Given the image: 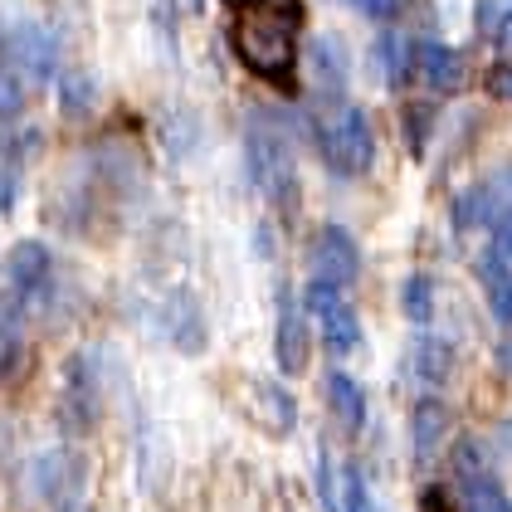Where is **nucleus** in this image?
Masks as SVG:
<instances>
[{
    "mask_svg": "<svg viewBox=\"0 0 512 512\" xmlns=\"http://www.w3.org/2000/svg\"><path fill=\"white\" fill-rule=\"evenodd\" d=\"M5 49H10L15 74L25 69V74H35V79H49V74H54V64H59V44H54V35H49V30H40V25H30V20L10 25Z\"/></svg>",
    "mask_w": 512,
    "mask_h": 512,
    "instance_id": "obj_8",
    "label": "nucleus"
},
{
    "mask_svg": "<svg viewBox=\"0 0 512 512\" xmlns=\"http://www.w3.org/2000/svg\"><path fill=\"white\" fill-rule=\"evenodd\" d=\"M478 283L488 293V313L498 317L503 327H512V264L498 249H483L478 254Z\"/></svg>",
    "mask_w": 512,
    "mask_h": 512,
    "instance_id": "obj_12",
    "label": "nucleus"
},
{
    "mask_svg": "<svg viewBox=\"0 0 512 512\" xmlns=\"http://www.w3.org/2000/svg\"><path fill=\"white\" fill-rule=\"evenodd\" d=\"M225 35L244 74L269 83L283 98L298 88L303 0H225Z\"/></svg>",
    "mask_w": 512,
    "mask_h": 512,
    "instance_id": "obj_1",
    "label": "nucleus"
},
{
    "mask_svg": "<svg viewBox=\"0 0 512 512\" xmlns=\"http://www.w3.org/2000/svg\"><path fill=\"white\" fill-rule=\"evenodd\" d=\"M93 103H98V83L88 79L83 69H64V74H59V108H64L69 118H83Z\"/></svg>",
    "mask_w": 512,
    "mask_h": 512,
    "instance_id": "obj_19",
    "label": "nucleus"
},
{
    "mask_svg": "<svg viewBox=\"0 0 512 512\" xmlns=\"http://www.w3.org/2000/svg\"><path fill=\"white\" fill-rule=\"evenodd\" d=\"M274 356H278V371H283V376H303V371H308V317H303V308H298L288 293H283V303H278Z\"/></svg>",
    "mask_w": 512,
    "mask_h": 512,
    "instance_id": "obj_9",
    "label": "nucleus"
},
{
    "mask_svg": "<svg viewBox=\"0 0 512 512\" xmlns=\"http://www.w3.org/2000/svg\"><path fill=\"white\" fill-rule=\"evenodd\" d=\"M244 161H249V181L259 186V196L274 210H298V166L288 152V137L269 122H249L244 132Z\"/></svg>",
    "mask_w": 512,
    "mask_h": 512,
    "instance_id": "obj_2",
    "label": "nucleus"
},
{
    "mask_svg": "<svg viewBox=\"0 0 512 512\" xmlns=\"http://www.w3.org/2000/svg\"><path fill=\"white\" fill-rule=\"evenodd\" d=\"M493 186H498V200L512 210V171H503V181H493Z\"/></svg>",
    "mask_w": 512,
    "mask_h": 512,
    "instance_id": "obj_29",
    "label": "nucleus"
},
{
    "mask_svg": "<svg viewBox=\"0 0 512 512\" xmlns=\"http://www.w3.org/2000/svg\"><path fill=\"white\" fill-rule=\"evenodd\" d=\"M332 303H342V288H332V283H322V278H313V283L303 288V308H308V313L322 317Z\"/></svg>",
    "mask_w": 512,
    "mask_h": 512,
    "instance_id": "obj_25",
    "label": "nucleus"
},
{
    "mask_svg": "<svg viewBox=\"0 0 512 512\" xmlns=\"http://www.w3.org/2000/svg\"><path fill=\"white\" fill-rule=\"evenodd\" d=\"M400 308H405V317H410L415 327H425L434 317V278H425V274L405 278V283H400Z\"/></svg>",
    "mask_w": 512,
    "mask_h": 512,
    "instance_id": "obj_20",
    "label": "nucleus"
},
{
    "mask_svg": "<svg viewBox=\"0 0 512 512\" xmlns=\"http://www.w3.org/2000/svg\"><path fill=\"white\" fill-rule=\"evenodd\" d=\"M327 405H332V415H337L347 430H361V425H366V391H361V381L347 376V371H327Z\"/></svg>",
    "mask_w": 512,
    "mask_h": 512,
    "instance_id": "obj_14",
    "label": "nucleus"
},
{
    "mask_svg": "<svg viewBox=\"0 0 512 512\" xmlns=\"http://www.w3.org/2000/svg\"><path fill=\"white\" fill-rule=\"evenodd\" d=\"M317 503L322 512H342V478L332 473L327 459H317Z\"/></svg>",
    "mask_w": 512,
    "mask_h": 512,
    "instance_id": "obj_22",
    "label": "nucleus"
},
{
    "mask_svg": "<svg viewBox=\"0 0 512 512\" xmlns=\"http://www.w3.org/2000/svg\"><path fill=\"white\" fill-rule=\"evenodd\" d=\"M166 308H171V342H176L181 352L196 356L200 347H205V317H200V308L191 303V293H176Z\"/></svg>",
    "mask_w": 512,
    "mask_h": 512,
    "instance_id": "obj_16",
    "label": "nucleus"
},
{
    "mask_svg": "<svg viewBox=\"0 0 512 512\" xmlns=\"http://www.w3.org/2000/svg\"><path fill=\"white\" fill-rule=\"evenodd\" d=\"M25 108V88H20V74L0 64V118H15Z\"/></svg>",
    "mask_w": 512,
    "mask_h": 512,
    "instance_id": "obj_23",
    "label": "nucleus"
},
{
    "mask_svg": "<svg viewBox=\"0 0 512 512\" xmlns=\"http://www.w3.org/2000/svg\"><path fill=\"white\" fill-rule=\"evenodd\" d=\"M488 249H498L512 264V210H498L493 215V230H488Z\"/></svg>",
    "mask_w": 512,
    "mask_h": 512,
    "instance_id": "obj_26",
    "label": "nucleus"
},
{
    "mask_svg": "<svg viewBox=\"0 0 512 512\" xmlns=\"http://www.w3.org/2000/svg\"><path fill=\"white\" fill-rule=\"evenodd\" d=\"M356 5H361L371 20H395V15L405 10V0H356Z\"/></svg>",
    "mask_w": 512,
    "mask_h": 512,
    "instance_id": "obj_27",
    "label": "nucleus"
},
{
    "mask_svg": "<svg viewBox=\"0 0 512 512\" xmlns=\"http://www.w3.org/2000/svg\"><path fill=\"white\" fill-rule=\"evenodd\" d=\"M59 420L69 434H88L98 425V376L88 371V356L69 361V376H64V395H59Z\"/></svg>",
    "mask_w": 512,
    "mask_h": 512,
    "instance_id": "obj_7",
    "label": "nucleus"
},
{
    "mask_svg": "<svg viewBox=\"0 0 512 512\" xmlns=\"http://www.w3.org/2000/svg\"><path fill=\"white\" fill-rule=\"evenodd\" d=\"M449 366H454L449 342L434 337V332H420L415 347H410V381H420L425 391H430V386H444V381H449Z\"/></svg>",
    "mask_w": 512,
    "mask_h": 512,
    "instance_id": "obj_13",
    "label": "nucleus"
},
{
    "mask_svg": "<svg viewBox=\"0 0 512 512\" xmlns=\"http://www.w3.org/2000/svg\"><path fill=\"white\" fill-rule=\"evenodd\" d=\"M498 366L512 376V337H503V347H498Z\"/></svg>",
    "mask_w": 512,
    "mask_h": 512,
    "instance_id": "obj_30",
    "label": "nucleus"
},
{
    "mask_svg": "<svg viewBox=\"0 0 512 512\" xmlns=\"http://www.w3.org/2000/svg\"><path fill=\"white\" fill-rule=\"evenodd\" d=\"M444 439H449V410H444L434 395H425V400L410 410V449H415V464H430Z\"/></svg>",
    "mask_w": 512,
    "mask_h": 512,
    "instance_id": "obj_11",
    "label": "nucleus"
},
{
    "mask_svg": "<svg viewBox=\"0 0 512 512\" xmlns=\"http://www.w3.org/2000/svg\"><path fill=\"white\" fill-rule=\"evenodd\" d=\"M420 74L430 79L434 93H454L464 83V54L449 44H425L420 49Z\"/></svg>",
    "mask_w": 512,
    "mask_h": 512,
    "instance_id": "obj_15",
    "label": "nucleus"
},
{
    "mask_svg": "<svg viewBox=\"0 0 512 512\" xmlns=\"http://www.w3.org/2000/svg\"><path fill=\"white\" fill-rule=\"evenodd\" d=\"M322 342L337 356L356 352V347H361V317H356L347 303H332V308L322 313Z\"/></svg>",
    "mask_w": 512,
    "mask_h": 512,
    "instance_id": "obj_18",
    "label": "nucleus"
},
{
    "mask_svg": "<svg viewBox=\"0 0 512 512\" xmlns=\"http://www.w3.org/2000/svg\"><path fill=\"white\" fill-rule=\"evenodd\" d=\"M503 444H508V449H512V420H508V425H503Z\"/></svg>",
    "mask_w": 512,
    "mask_h": 512,
    "instance_id": "obj_31",
    "label": "nucleus"
},
{
    "mask_svg": "<svg viewBox=\"0 0 512 512\" xmlns=\"http://www.w3.org/2000/svg\"><path fill=\"white\" fill-rule=\"evenodd\" d=\"M317 147H322V161H327L337 176H366L371 161H376L371 118H366L356 103H342V98H337V108L317 127Z\"/></svg>",
    "mask_w": 512,
    "mask_h": 512,
    "instance_id": "obj_3",
    "label": "nucleus"
},
{
    "mask_svg": "<svg viewBox=\"0 0 512 512\" xmlns=\"http://www.w3.org/2000/svg\"><path fill=\"white\" fill-rule=\"evenodd\" d=\"M488 88H493L498 98H512V64H498L493 79H488Z\"/></svg>",
    "mask_w": 512,
    "mask_h": 512,
    "instance_id": "obj_28",
    "label": "nucleus"
},
{
    "mask_svg": "<svg viewBox=\"0 0 512 512\" xmlns=\"http://www.w3.org/2000/svg\"><path fill=\"white\" fill-rule=\"evenodd\" d=\"M425 132H430V103H410V113H405V147L425 152Z\"/></svg>",
    "mask_w": 512,
    "mask_h": 512,
    "instance_id": "obj_24",
    "label": "nucleus"
},
{
    "mask_svg": "<svg viewBox=\"0 0 512 512\" xmlns=\"http://www.w3.org/2000/svg\"><path fill=\"white\" fill-rule=\"evenodd\" d=\"M35 488L49 503V512H79L83 488H88V464L79 449H49L35 464Z\"/></svg>",
    "mask_w": 512,
    "mask_h": 512,
    "instance_id": "obj_4",
    "label": "nucleus"
},
{
    "mask_svg": "<svg viewBox=\"0 0 512 512\" xmlns=\"http://www.w3.org/2000/svg\"><path fill=\"white\" fill-rule=\"evenodd\" d=\"M308 59H313L317 88H337V93H342V83H347V49H342V40L317 35L313 49H308Z\"/></svg>",
    "mask_w": 512,
    "mask_h": 512,
    "instance_id": "obj_17",
    "label": "nucleus"
},
{
    "mask_svg": "<svg viewBox=\"0 0 512 512\" xmlns=\"http://www.w3.org/2000/svg\"><path fill=\"white\" fill-rule=\"evenodd\" d=\"M342 512H371V493H366V478L356 464L342 469Z\"/></svg>",
    "mask_w": 512,
    "mask_h": 512,
    "instance_id": "obj_21",
    "label": "nucleus"
},
{
    "mask_svg": "<svg viewBox=\"0 0 512 512\" xmlns=\"http://www.w3.org/2000/svg\"><path fill=\"white\" fill-rule=\"evenodd\" d=\"M454 478H459V498H464V512H512V498L503 493V483L488 473L478 444H459L454 449Z\"/></svg>",
    "mask_w": 512,
    "mask_h": 512,
    "instance_id": "obj_5",
    "label": "nucleus"
},
{
    "mask_svg": "<svg viewBox=\"0 0 512 512\" xmlns=\"http://www.w3.org/2000/svg\"><path fill=\"white\" fill-rule=\"evenodd\" d=\"M5 269H10V288H15L20 298H30V293H44V288H49V278H54V254L44 249L40 239H20V244L10 249Z\"/></svg>",
    "mask_w": 512,
    "mask_h": 512,
    "instance_id": "obj_10",
    "label": "nucleus"
},
{
    "mask_svg": "<svg viewBox=\"0 0 512 512\" xmlns=\"http://www.w3.org/2000/svg\"><path fill=\"white\" fill-rule=\"evenodd\" d=\"M308 259H313V278L332 283V288H347V283L361 278V249H356V239L342 225H322Z\"/></svg>",
    "mask_w": 512,
    "mask_h": 512,
    "instance_id": "obj_6",
    "label": "nucleus"
}]
</instances>
